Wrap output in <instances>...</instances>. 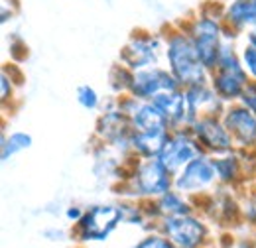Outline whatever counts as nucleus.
<instances>
[{
    "instance_id": "obj_23",
    "label": "nucleus",
    "mask_w": 256,
    "mask_h": 248,
    "mask_svg": "<svg viewBox=\"0 0 256 248\" xmlns=\"http://www.w3.org/2000/svg\"><path fill=\"white\" fill-rule=\"evenodd\" d=\"M238 102L244 104L248 110H252L256 116V81H250V83L246 85V89L242 91L240 98H238Z\"/></svg>"
},
{
    "instance_id": "obj_1",
    "label": "nucleus",
    "mask_w": 256,
    "mask_h": 248,
    "mask_svg": "<svg viewBox=\"0 0 256 248\" xmlns=\"http://www.w3.org/2000/svg\"><path fill=\"white\" fill-rule=\"evenodd\" d=\"M223 12V4H215L213 0H207L192 18H188L182 24L184 30L190 34L199 58L203 60L209 71L217 65L224 42L228 40Z\"/></svg>"
},
{
    "instance_id": "obj_15",
    "label": "nucleus",
    "mask_w": 256,
    "mask_h": 248,
    "mask_svg": "<svg viewBox=\"0 0 256 248\" xmlns=\"http://www.w3.org/2000/svg\"><path fill=\"white\" fill-rule=\"evenodd\" d=\"M154 102L160 106V110L166 114L170 130H180V128H190L195 122V114L190 108L188 96L184 89L172 91V93H164L154 98Z\"/></svg>"
},
{
    "instance_id": "obj_5",
    "label": "nucleus",
    "mask_w": 256,
    "mask_h": 248,
    "mask_svg": "<svg viewBox=\"0 0 256 248\" xmlns=\"http://www.w3.org/2000/svg\"><path fill=\"white\" fill-rule=\"evenodd\" d=\"M128 189L140 199H158L174 189V176L162 166L158 158H140L128 178Z\"/></svg>"
},
{
    "instance_id": "obj_12",
    "label": "nucleus",
    "mask_w": 256,
    "mask_h": 248,
    "mask_svg": "<svg viewBox=\"0 0 256 248\" xmlns=\"http://www.w3.org/2000/svg\"><path fill=\"white\" fill-rule=\"evenodd\" d=\"M228 134L232 136L234 146L238 148H254L256 146V116L240 102L226 104L221 114Z\"/></svg>"
},
{
    "instance_id": "obj_13",
    "label": "nucleus",
    "mask_w": 256,
    "mask_h": 248,
    "mask_svg": "<svg viewBox=\"0 0 256 248\" xmlns=\"http://www.w3.org/2000/svg\"><path fill=\"white\" fill-rule=\"evenodd\" d=\"M96 134L100 136L102 142H108L116 148H126L130 150V136H132V126L128 116L118 108L116 100L114 106L104 110L98 120H96Z\"/></svg>"
},
{
    "instance_id": "obj_10",
    "label": "nucleus",
    "mask_w": 256,
    "mask_h": 248,
    "mask_svg": "<svg viewBox=\"0 0 256 248\" xmlns=\"http://www.w3.org/2000/svg\"><path fill=\"white\" fill-rule=\"evenodd\" d=\"M190 130L197 138V142H199V146L203 148L205 154H228L234 148L232 136L228 134L221 116H215V114L197 116L195 122L190 126Z\"/></svg>"
},
{
    "instance_id": "obj_25",
    "label": "nucleus",
    "mask_w": 256,
    "mask_h": 248,
    "mask_svg": "<svg viewBox=\"0 0 256 248\" xmlns=\"http://www.w3.org/2000/svg\"><path fill=\"white\" fill-rule=\"evenodd\" d=\"M83 215H85V211H83L81 207H77V205H73V207H69V209L65 211V217L69 218V220H73V222H79Z\"/></svg>"
},
{
    "instance_id": "obj_14",
    "label": "nucleus",
    "mask_w": 256,
    "mask_h": 248,
    "mask_svg": "<svg viewBox=\"0 0 256 248\" xmlns=\"http://www.w3.org/2000/svg\"><path fill=\"white\" fill-rule=\"evenodd\" d=\"M228 40L246 36L256 28V0H228L223 12Z\"/></svg>"
},
{
    "instance_id": "obj_24",
    "label": "nucleus",
    "mask_w": 256,
    "mask_h": 248,
    "mask_svg": "<svg viewBox=\"0 0 256 248\" xmlns=\"http://www.w3.org/2000/svg\"><path fill=\"white\" fill-rule=\"evenodd\" d=\"M0 87H2L0 98H2V102H6L12 96V93H14V83H12V77H10V73H8L6 67L2 69V75H0Z\"/></svg>"
},
{
    "instance_id": "obj_8",
    "label": "nucleus",
    "mask_w": 256,
    "mask_h": 248,
    "mask_svg": "<svg viewBox=\"0 0 256 248\" xmlns=\"http://www.w3.org/2000/svg\"><path fill=\"white\" fill-rule=\"evenodd\" d=\"M215 182L219 180L213 166V158L209 154H199L174 176V189L184 195H197L211 189Z\"/></svg>"
},
{
    "instance_id": "obj_16",
    "label": "nucleus",
    "mask_w": 256,
    "mask_h": 248,
    "mask_svg": "<svg viewBox=\"0 0 256 248\" xmlns=\"http://www.w3.org/2000/svg\"><path fill=\"white\" fill-rule=\"evenodd\" d=\"M186 96H188V102H190V108L192 112L197 116H205V114H215V116H221L224 110L223 98L215 93V89L211 87V83H199V85H193L184 89Z\"/></svg>"
},
{
    "instance_id": "obj_6",
    "label": "nucleus",
    "mask_w": 256,
    "mask_h": 248,
    "mask_svg": "<svg viewBox=\"0 0 256 248\" xmlns=\"http://www.w3.org/2000/svg\"><path fill=\"white\" fill-rule=\"evenodd\" d=\"M122 220V205H93L77 222V234L81 240H106Z\"/></svg>"
},
{
    "instance_id": "obj_17",
    "label": "nucleus",
    "mask_w": 256,
    "mask_h": 248,
    "mask_svg": "<svg viewBox=\"0 0 256 248\" xmlns=\"http://www.w3.org/2000/svg\"><path fill=\"white\" fill-rule=\"evenodd\" d=\"M188 195L180 193L178 189H170L164 195H160L158 199H154V209L156 213L164 217H180V215H188L193 213L190 201L186 199Z\"/></svg>"
},
{
    "instance_id": "obj_22",
    "label": "nucleus",
    "mask_w": 256,
    "mask_h": 248,
    "mask_svg": "<svg viewBox=\"0 0 256 248\" xmlns=\"http://www.w3.org/2000/svg\"><path fill=\"white\" fill-rule=\"evenodd\" d=\"M132 248H178L172 244L164 234H148L146 238H142L140 242H136Z\"/></svg>"
},
{
    "instance_id": "obj_19",
    "label": "nucleus",
    "mask_w": 256,
    "mask_h": 248,
    "mask_svg": "<svg viewBox=\"0 0 256 248\" xmlns=\"http://www.w3.org/2000/svg\"><path fill=\"white\" fill-rule=\"evenodd\" d=\"M32 136L26 132H12L8 136H2V144H0V158L2 162H8L10 158L16 154L28 150L32 146Z\"/></svg>"
},
{
    "instance_id": "obj_11",
    "label": "nucleus",
    "mask_w": 256,
    "mask_h": 248,
    "mask_svg": "<svg viewBox=\"0 0 256 248\" xmlns=\"http://www.w3.org/2000/svg\"><path fill=\"white\" fill-rule=\"evenodd\" d=\"M162 234L178 248H197L207 236V228L193 213L162 218Z\"/></svg>"
},
{
    "instance_id": "obj_9",
    "label": "nucleus",
    "mask_w": 256,
    "mask_h": 248,
    "mask_svg": "<svg viewBox=\"0 0 256 248\" xmlns=\"http://www.w3.org/2000/svg\"><path fill=\"white\" fill-rule=\"evenodd\" d=\"M178 89H182V85L170 73V69L156 65V67H148V69H140V71L132 73L128 94H132L140 100H154L160 94L172 93Z\"/></svg>"
},
{
    "instance_id": "obj_18",
    "label": "nucleus",
    "mask_w": 256,
    "mask_h": 248,
    "mask_svg": "<svg viewBox=\"0 0 256 248\" xmlns=\"http://www.w3.org/2000/svg\"><path fill=\"white\" fill-rule=\"evenodd\" d=\"M213 166H215V172H217V180L221 184H232L240 176V160L232 152L215 156L213 158Z\"/></svg>"
},
{
    "instance_id": "obj_7",
    "label": "nucleus",
    "mask_w": 256,
    "mask_h": 248,
    "mask_svg": "<svg viewBox=\"0 0 256 248\" xmlns=\"http://www.w3.org/2000/svg\"><path fill=\"white\" fill-rule=\"evenodd\" d=\"M199 154H205V152L199 146L193 132L190 128H180V130H170L158 154V160L172 176H176L186 164H190Z\"/></svg>"
},
{
    "instance_id": "obj_2",
    "label": "nucleus",
    "mask_w": 256,
    "mask_h": 248,
    "mask_svg": "<svg viewBox=\"0 0 256 248\" xmlns=\"http://www.w3.org/2000/svg\"><path fill=\"white\" fill-rule=\"evenodd\" d=\"M166 42V63L170 73L178 79L182 89L209 81V69L199 58L195 44L182 24L164 30Z\"/></svg>"
},
{
    "instance_id": "obj_3",
    "label": "nucleus",
    "mask_w": 256,
    "mask_h": 248,
    "mask_svg": "<svg viewBox=\"0 0 256 248\" xmlns=\"http://www.w3.org/2000/svg\"><path fill=\"white\" fill-rule=\"evenodd\" d=\"M234 40H226L221 50V56L217 65L209 71V83L215 89V93L223 98L224 104L238 102L242 91L250 83L248 73L244 71L238 52L232 46Z\"/></svg>"
},
{
    "instance_id": "obj_4",
    "label": "nucleus",
    "mask_w": 256,
    "mask_h": 248,
    "mask_svg": "<svg viewBox=\"0 0 256 248\" xmlns=\"http://www.w3.org/2000/svg\"><path fill=\"white\" fill-rule=\"evenodd\" d=\"M118 60L130 71H140L160 65L162 60H166L164 32H152L144 28L132 30L130 38L118 54Z\"/></svg>"
},
{
    "instance_id": "obj_21",
    "label": "nucleus",
    "mask_w": 256,
    "mask_h": 248,
    "mask_svg": "<svg viewBox=\"0 0 256 248\" xmlns=\"http://www.w3.org/2000/svg\"><path fill=\"white\" fill-rule=\"evenodd\" d=\"M77 102L85 108V110H95L100 104V96L91 85H81L77 89Z\"/></svg>"
},
{
    "instance_id": "obj_20",
    "label": "nucleus",
    "mask_w": 256,
    "mask_h": 248,
    "mask_svg": "<svg viewBox=\"0 0 256 248\" xmlns=\"http://www.w3.org/2000/svg\"><path fill=\"white\" fill-rule=\"evenodd\" d=\"M238 56H240L242 67H244V71L248 73L250 81H256V46L248 44V42L244 40L242 48L238 50Z\"/></svg>"
},
{
    "instance_id": "obj_26",
    "label": "nucleus",
    "mask_w": 256,
    "mask_h": 248,
    "mask_svg": "<svg viewBox=\"0 0 256 248\" xmlns=\"http://www.w3.org/2000/svg\"><path fill=\"white\" fill-rule=\"evenodd\" d=\"M244 40L248 42V44H252V46H256V28L254 30H250L246 36H244Z\"/></svg>"
}]
</instances>
